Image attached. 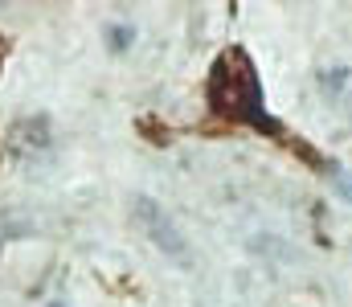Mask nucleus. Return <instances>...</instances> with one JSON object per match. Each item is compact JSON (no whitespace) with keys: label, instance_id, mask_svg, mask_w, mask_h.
<instances>
[{"label":"nucleus","instance_id":"obj_4","mask_svg":"<svg viewBox=\"0 0 352 307\" xmlns=\"http://www.w3.org/2000/svg\"><path fill=\"white\" fill-rule=\"evenodd\" d=\"M320 91H324L328 102L344 106L352 115V70L349 66H328V70H320Z\"/></svg>","mask_w":352,"mask_h":307},{"label":"nucleus","instance_id":"obj_6","mask_svg":"<svg viewBox=\"0 0 352 307\" xmlns=\"http://www.w3.org/2000/svg\"><path fill=\"white\" fill-rule=\"evenodd\" d=\"M4 54H8V45H4V37H0V66H4Z\"/></svg>","mask_w":352,"mask_h":307},{"label":"nucleus","instance_id":"obj_2","mask_svg":"<svg viewBox=\"0 0 352 307\" xmlns=\"http://www.w3.org/2000/svg\"><path fill=\"white\" fill-rule=\"evenodd\" d=\"M135 221L144 225V234L173 258L180 266H188L192 262V250H188V242H184V234L176 229V221L160 209V205L152 201V197H135Z\"/></svg>","mask_w":352,"mask_h":307},{"label":"nucleus","instance_id":"obj_3","mask_svg":"<svg viewBox=\"0 0 352 307\" xmlns=\"http://www.w3.org/2000/svg\"><path fill=\"white\" fill-rule=\"evenodd\" d=\"M41 148H50V123H45V115H29V119H21V123L8 131V152L33 156V152H41Z\"/></svg>","mask_w":352,"mask_h":307},{"label":"nucleus","instance_id":"obj_1","mask_svg":"<svg viewBox=\"0 0 352 307\" xmlns=\"http://www.w3.org/2000/svg\"><path fill=\"white\" fill-rule=\"evenodd\" d=\"M209 106L221 119H234V123H246V127H258V131H278V123L266 115L263 82H258V70L246 58V49H226L213 62V70H209Z\"/></svg>","mask_w":352,"mask_h":307},{"label":"nucleus","instance_id":"obj_5","mask_svg":"<svg viewBox=\"0 0 352 307\" xmlns=\"http://www.w3.org/2000/svg\"><path fill=\"white\" fill-rule=\"evenodd\" d=\"M332 185H336V193L352 205V172H332Z\"/></svg>","mask_w":352,"mask_h":307}]
</instances>
